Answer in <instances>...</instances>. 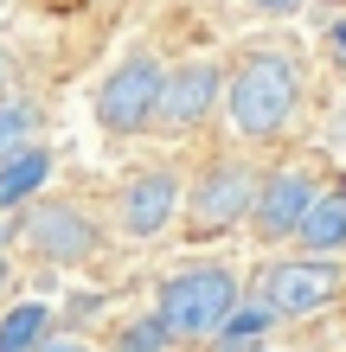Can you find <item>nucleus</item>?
<instances>
[{
	"label": "nucleus",
	"mask_w": 346,
	"mask_h": 352,
	"mask_svg": "<svg viewBox=\"0 0 346 352\" xmlns=\"http://www.w3.org/2000/svg\"><path fill=\"white\" fill-rule=\"evenodd\" d=\"M45 179H52V148H45V141L13 148L7 160H0V212H19L26 199H39Z\"/></svg>",
	"instance_id": "11"
},
{
	"label": "nucleus",
	"mask_w": 346,
	"mask_h": 352,
	"mask_svg": "<svg viewBox=\"0 0 346 352\" xmlns=\"http://www.w3.org/2000/svg\"><path fill=\"white\" fill-rule=\"evenodd\" d=\"M314 192H321V173L308 167V160H282V167H270L257 179V199H250V237L257 243H295V224H301V212L314 205Z\"/></svg>",
	"instance_id": "9"
},
{
	"label": "nucleus",
	"mask_w": 346,
	"mask_h": 352,
	"mask_svg": "<svg viewBox=\"0 0 346 352\" xmlns=\"http://www.w3.org/2000/svg\"><path fill=\"white\" fill-rule=\"evenodd\" d=\"M225 96V58H193V65H167L160 77V102H154V135L186 141L218 116Z\"/></svg>",
	"instance_id": "8"
},
{
	"label": "nucleus",
	"mask_w": 346,
	"mask_h": 352,
	"mask_svg": "<svg viewBox=\"0 0 346 352\" xmlns=\"http://www.w3.org/2000/svg\"><path fill=\"white\" fill-rule=\"evenodd\" d=\"M257 13H301V0H250Z\"/></svg>",
	"instance_id": "17"
},
{
	"label": "nucleus",
	"mask_w": 346,
	"mask_h": 352,
	"mask_svg": "<svg viewBox=\"0 0 346 352\" xmlns=\"http://www.w3.org/2000/svg\"><path fill=\"white\" fill-rule=\"evenodd\" d=\"M257 179H263V167H257L244 148L212 154L206 167H199V179L186 186V199H180V231H186L193 243H218V237H231L237 224L250 218Z\"/></svg>",
	"instance_id": "2"
},
{
	"label": "nucleus",
	"mask_w": 346,
	"mask_h": 352,
	"mask_svg": "<svg viewBox=\"0 0 346 352\" xmlns=\"http://www.w3.org/2000/svg\"><path fill=\"white\" fill-rule=\"evenodd\" d=\"M301 102H308V71H301L295 52L250 45V52L225 58L218 116H225L237 148H276V141L301 122Z\"/></svg>",
	"instance_id": "1"
},
{
	"label": "nucleus",
	"mask_w": 346,
	"mask_h": 352,
	"mask_svg": "<svg viewBox=\"0 0 346 352\" xmlns=\"http://www.w3.org/2000/svg\"><path fill=\"white\" fill-rule=\"evenodd\" d=\"M346 295V263L340 256H314V250H295V256H270L257 276V301L270 307L276 320H314Z\"/></svg>",
	"instance_id": "4"
},
{
	"label": "nucleus",
	"mask_w": 346,
	"mask_h": 352,
	"mask_svg": "<svg viewBox=\"0 0 346 352\" xmlns=\"http://www.w3.org/2000/svg\"><path fill=\"white\" fill-rule=\"evenodd\" d=\"M180 199H186V186H180V173L167 167V160L135 167L116 186V199H109V224L129 243H154V237H167L180 224Z\"/></svg>",
	"instance_id": "7"
},
{
	"label": "nucleus",
	"mask_w": 346,
	"mask_h": 352,
	"mask_svg": "<svg viewBox=\"0 0 346 352\" xmlns=\"http://www.w3.org/2000/svg\"><path fill=\"white\" fill-rule=\"evenodd\" d=\"M26 141H39V109L26 96H0V160L13 148H26Z\"/></svg>",
	"instance_id": "13"
},
{
	"label": "nucleus",
	"mask_w": 346,
	"mask_h": 352,
	"mask_svg": "<svg viewBox=\"0 0 346 352\" xmlns=\"http://www.w3.org/2000/svg\"><path fill=\"white\" fill-rule=\"evenodd\" d=\"M19 243L39 256V263H90L103 250V218L90 212L84 199L58 192V199H26L19 205Z\"/></svg>",
	"instance_id": "6"
},
{
	"label": "nucleus",
	"mask_w": 346,
	"mask_h": 352,
	"mask_svg": "<svg viewBox=\"0 0 346 352\" xmlns=\"http://www.w3.org/2000/svg\"><path fill=\"white\" fill-rule=\"evenodd\" d=\"M52 307L45 301H19V307H7L0 314V352H39L52 340Z\"/></svg>",
	"instance_id": "12"
},
{
	"label": "nucleus",
	"mask_w": 346,
	"mask_h": 352,
	"mask_svg": "<svg viewBox=\"0 0 346 352\" xmlns=\"http://www.w3.org/2000/svg\"><path fill=\"white\" fill-rule=\"evenodd\" d=\"M160 77H167V65H160L154 52H129L122 65H109V77L96 84L90 109H96V129H103L109 141H135L154 129V102H160Z\"/></svg>",
	"instance_id": "5"
},
{
	"label": "nucleus",
	"mask_w": 346,
	"mask_h": 352,
	"mask_svg": "<svg viewBox=\"0 0 346 352\" xmlns=\"http://www.w3.org/2000/svg\"><path fill=\"white\" fill-rule=\"evenodd\" d=\"M109 352H173V340H167V327H160V314H135V320L116 333Z\"/></svg>",
	"instance_id": "15"
},
{
	"label": "nucleus",
	"mask_w": 346,
	"mask_h": 352,
	"mask_svg": "<svg viewBox=\"0 0 346 352\" xmlns=\"http://www.w3.org/2000/svg\"><path fill=\"white\" fill-rule=\"evenodd\" d=\"M270 327H276V314H270V307H263L257 295H250V301L237 295V307L225 314V327H218V333H225V340H270ZM218 333H212V340H218Z\"/></svg>",
	"instance_id": "14"
},
{
	"label": "nucleus",
	"mask_w": 346,
	"mask_h": 352,
	"mask_svg": "<svg viewBox=\"0 0 346 352\" xmlns=\"http://www.w3.org/2000/svg\"><path fill=\"white\" fill-rule=\"evenodd\" d=\"M295 250H314V256H346V179H321L314 205L301 212L295 224Z\"/></svg>",
	"instance_id": "10"
},
{
	"label": "nucleus",
	"mask_w": 346,
	"mask_h": 352,
	"mask_svg": "<svg viewBox=\"0 0 346 352\" xmlns=\"http://www.w3.org/2000/svg\"><path fill=\"white\" fill-rule=\"evenodd\" d=\"M327 65L346 77V19H340V26H327Z\"/></svg>",
	"instance_id": "16"
},
{
	"label": "nucleus",
	"mask_w": 346,
	"mask_h": 352,
	"mask_svg": "<svg viewBox=\"0 0 346 352\" xmlns=\"http://www.w3.org/2000/svg\"><path fill=\"white\" fill-rule=\"evenodd\" d=\"M39 352H96V346H77V340H45Z\"/></svg>",
	"instance_id": "18"
},
{
	"label": "nucleus",
	"mask_w": 346,
	"mask_h": 352,
	"mask_svg": "<svg viewBox=\"0 0 346 352\" xmlns=\"http://www.w3.org/2000/svg\"><path fill=\"white\" fill-rule=\"evenodd\" d=\"M237 295H244V282H237L231 263H186V269H173V276L160 282L154 314H160L173 346H199V340H212L218 327H225Z\"/></svg>",
	"instance_id": "3"
},
{
	"label": "nucleus",
	"mask_w": 346,
	"mask_h": 352,
	"mask_svg": "<svg viewBox=\"0 0 346 352\" xmlns=\"http://www.w3.org/2000/svg\"><path fill=\"white\" fill-rule=\"evenodd\" d=\"M0 288H7V256H0Z\"/></svg>",
	"instance_id": "19"
}]
</instances>
